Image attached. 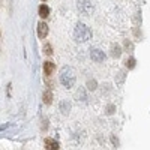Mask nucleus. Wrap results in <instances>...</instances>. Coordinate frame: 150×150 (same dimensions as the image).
I'll return each mask as SVG.
<instances>
[{
	"label": "nucleus",
	"mask_w": 150,
	"mask_h": 150,
	"mask_svg": "<svg viewBox=\"0 0 150 150\" xmlns=\"http://www.w3.org/2000/svg\"><path fill=\"white\" fill-rule=\"evenodd\" d=\"M75 80H77V77H75V71L69 66H65L63 69L60 71V83L63 84L65 87H72L75 84Z\"/></svg>",
	"instance_id": "f257e3e1"
},
{
	"label": "nucleus",
	"mask_w": 150,
	"mask_h": 150,
	"mask_svg": "<svg viewBox=\"0 0 150 150\" xmlns=\"http://www.w3.org/2000/svg\"><path fill=\"white\" fill-rule=\"evenodd\" d=\"M75 39L80 41V42H86V41H89L90 38H92V30L86 26V24L83 23H78L77 24V27H75Z\"/></svg>",
	"instance_id": "f03ea898"
},
{
	"label": "nucleus",
	"mask_w": 150,
	"mask_h": 150,
	"mask_svg": "<svg viewBox=\"0 0 150 150\" xmlns=\"http://www.w3.org/2000/svg\"><path fill=\"white\" fill-rule=\"evenodd\" d=\"M78 9L81 11V14L90 15L93 12V5L89 2V0H80V2H78Z\"/></svg>",
	"instance_id": "7ed1b4c3"
},
{
	"label": "nucleus",
	"mask_w": 150,
	"mask_h": 150,
	"mask_svg": "<svg viewBox=\"0 0 150 150\" xmlns=\"http://www.w3.org/2000/svg\"><path fill=\"white\" fill-rule=\"evenodd\" d=\"M47 35H48V26L44 21H41L39 24H38V36H39L41 39H45Z\"/></svg>",
	"instance_id": "20e7f679"
},
{
	"label": "nucleus",
	"mask_w": 150,
	"mask_h": 150,
	"mask_svg": "<svg viewBox=\"0 0 150 150\" xmlns=\"http://www.w3.org/2000/svg\"><path fill=\"white\" fill-rule=\"evenodd\" d=\"M90 56L95 62H98V63H101V62L105 60V54H104V51H101V50H92Z\"/></svg>",
	"instance_id": "39448f33"
},
{
	"label": "nucleus",
	"mask_w": 150,
	"mask_h": 150,
	"mask_svg": "<svg viewBox=\"0 0 150 150\" xmlns=\"http://www.w3.org/2000/svg\"><path fill=\"white\" fill-rule=\"evenodd\" d=\"M45 147H47L48 150H59V149H60L59 143H57L56 140H53V138H47V140H45Z\"/></svg>",
	"instance_id": "423d86ee"
},
{
	"label": "nucleus",
	"mask_w": 150,
	"mask_h": 150,
	"mask_svg": "<svg viewBox=\"0 0 150 150\" xmlns=\"http://www.w3.org/2000/svg\"><path fill=\"white\" fill-rule=\"evenodd\" d=\"M54 69H56V66H54L53 62H45L44 63V74L47 75V77H50V75L54 72Z\"/></svg>",
	"instance_id": "0eeeda50"
},
{
	"label": "nucleus",
	"mask_w": 150,
	"mask_h": 150,
	"mask_svg": "<svg viewBox=\"0 0 150 150\" xmlns=\"http://www.w3.org/2000/svg\"><path fill=\"white\" fill-rule=\"evenodd\" d=\"M38 12H39V17L41 18H47L50 15V8L47 5H41L39 9H38Z\"/></svg>",
	"instance_id": "6e6552de"
},
{
	"label": "nucleus",
	"mask_w": 150,
	"mask_h": 150,
	"mask_svg": "<svg viewBox=\"0 0 150 150\" xmlns=\"http://www.w3.org/2000/svg\"><path fill=\"white\" fill-rule=\"evenodd\" d=\"M120 54H122V48L117 44H112L111 45V56L112 57H120Z\"/></svg>",
	"instance_id": "1a4fd4ad"
},
{
	"label": "nucleus",
	"mask_w": 150,
	"mask_h": 150,
	"mask_svg": "<svg viewBox=\"0 0 150 150\" xmlns=\"http://www.w3.org/2000/svg\"><path fill=\"white\" fill-rule=\"evenodd\" d=\"M44 104H51V101H53V95H51V92H50V90H47V92H44Z\"/></svg>",
	"instance_id": "9d476101"
},
{
	"label": "nucleus",
	"mask_w": 150,
	"mask_h": 150,
	"mask_svg": "<svg viewBox=\"0 0 150 150\" xmlns=\"http://www.w3.org/2000/svg\"><path fill=\"white\" fill-rule=\"evenodd\" d=\"M60 110L63 111L65 114H68V112H69V110H71V104H69V102H66V101H63V102L60 104Z\"/></svg>",
	"instance_id": "9b49d317"
},
{
	"label": "nucleus",
	"mask_w": 150,
	"mask_h": 150,
	"mask_svg": "<svg viewBox=\"0 0 150 150\" xmlns=\"http://www.w3.org/2000/svg\"><path fill=\"white\" fill-rule=\"evenodd\" d=\"M125 63H126V68H129V69H134L137 62H135V59H134V57H129L126 62H125Z\"/></svg>",
	"instance_id": "f8f14e48"
},
{
	"label": "nucleus",
	"mask_w": 150,
	"mask_h": 150,
	"mask_svg": "<svg viewBox=\"0 0 150 150\" xmlns=\"http://www.w3.org/2000/svg\"><path fill=\"white\" fill-rule=\"evenodd\" d=\"M96 86H98V83H96L95 80H89V81H87V87H89L90 90H95Z\"/></svg>",
	"instance_id": "ddd939ff"
},
{
	"label": "nucleus",
	"mask_w": 150,
	"mask_h": 150,
	"mask_svg": "<svg viewBox=\"0 0 150 150\" xmlns=\"http://www.w3.org/2000/svg\"><path fill=\"white\" fill-rule=\"evenodd\" d=\"M123 80H125V72H119V75L116 77V81L117 83H123Z\"/></svg>",
	"instance_id": "4468645a"
},
{
	"label": "nucleus",
	"mask_w": 150,
	"mask_h": 150,
	"mask_svg": "<svg viewBox=\"0 0 150 150\" xmlns=\"http://www.w3.org/2000/svg\"><path fill=\"white\" fill-rule=\"evenodd\" d=\"M114 110H116L114 105H108V107L105 108V112H107V114H112V112H114Z\"/></svg>",
	"instance_id": "2eb2a0df"
},
{
	"label": "nucleus",
	"mask_w": 150,
	"mask_h": 150,
	"mask_svg": "<svg viewBox=\"0 0 150 150\" xmlns=\"http://www.w3.org/2000/svg\"><path fill=\"white\" fill-rule=\"evenodd\" d=\"M125 47H126V50H129V51H132V50H134V44H132V42H129L128 39L125 41Z\"/></svg>",
	"instance_id": "dca6fc26"
},
{
	"label": "nucleus",
	"mask_w": 150,
	"mask_h": 150,
	"mask_svg": "<svg viewBox=\"0 0 150 150\" xmlns=\"http://www.w3.org/2000/svg\"><path fill=\"white\" fill-rule=\"evenodd\" d=\"M44 51H45L47 54H51V53H53V51H51V45H48V44H47V45L44 47Z\"/></svg>",
	"instance_id": "f3484780"
},
{
	"label": "nucleus",
	"mask_w": 150,
	"mask_h": 150,
	"mask_svg": "<svg viewBox=\"0 0 150 150\" xmlns=\"http://www.w3.org/2000/svg\"><path fill=\"white\" fill-rule=\"evenodd\" d=\"M111 140H112V143H114V146H119V140H116V137H114V135L111 137Z\"/></svg>",
	"instance_id": "a211bd4d"
},
{
	"label": "nucleus",
	"mask_w": 150,
	"mask_h": 150,
	"mask_svg": "<svg viewBox=\"0 0 150 150\" xmlns=\"http://www.w3.org/2000/svg\"><path fill=\"white\" fill-rule=\"evenodd\" d=\"M78 98H83V101H86V96H84V92H78Z\"/></svg>",
	"instance_id": "6ab92c4d"
},
{
	"label": "nucleus",
	"mask_w": 150,
	"mask_h": 150,
	"mask_svg": "<svg viewBox=\"0 0 150 150\" xmlns=\"http://www.w3.org/2000/svg\"><path fill=\"white\" fill-rule=\"evenodd\" d=\"M44 2H45V0H44Z\"/></svg>",
	"instance_id": "aec40b11"
}]
</instances>
